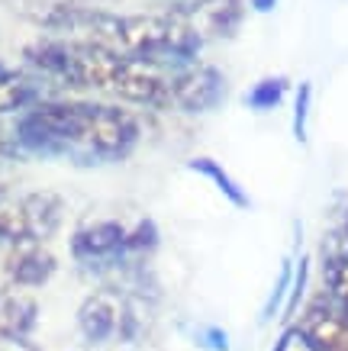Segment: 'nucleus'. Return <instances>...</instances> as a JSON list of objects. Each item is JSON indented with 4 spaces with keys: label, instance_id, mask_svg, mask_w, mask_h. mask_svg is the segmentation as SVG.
Listing matches in <instances>:
<instances>
[{
    "label": "nucleus",
    "instance_id": "f257e3e1",
    "mask_svg": "<svg viewBox=\"0 0 348 351\" xmlns=\"http://www.w3.org/2000/svg\"><path fill=\"white\" fill-rule=\"evenodd\" d=\"M142 126L123 107L87 100H49L16 119V145L39 155H65L81 165L123 161L139 145Z\"/></svg>",
    "mask_w": 348,
    "mask_h": 351
},
{
    "label": "nucleus",
    "instance_id": "f03ea898",
    "mask_svg": "<svg viewBox=\"0 0 348 351\" xmlns=\"http://www.w3.org/2000/svg\"><path fill=\"white\" fill-rule=\"evenodd\" d=\"M49 29L68 32L71 43L97 45L106 52L126 55V58H146L159 64H194V55L203 49V39L190 29V23L178 13H106L91 10L81 3H55L43 16Z\"/></svg>",
    "mask_w": 348,
    "mask_h": 351
},
{
    "label": "nucleus",
    "instance_id": "7ed1b4c3",
    "mask_svg": "<svg viewBox=\"0 0 348 351\" xmlns=\"http://www.w3.org/2000/svg\"><path fill=\"white\" fill-rule=\"evenodd\" d=\"M26 62L39 75L52 77L65 87H84L113 94L139 107L171 110V75L168 64L126 58L84 43H32Z\"/></svg>",
    "mask_w": 348,
    "mask_h": 351
},
{
    "label": "nucleus",
    "instance_id": "20e7f679",
    "mask_svg": "<svg viewBox=\"0 0 348 351\" xmlns=\"http://www.w3.org/2000/svg\"><path fill=\"white\" fill-rule=\"evenodd\" d=\"M78 329L87 345H106L113 339L132 341L139 335V316L129 297L116 287H100L78 309Z\"/></svg>",
    "mask_w": 348,
    "mask_h": 351
},
{
    "label": "nucleus",
    "instance_id": "39448f33",
    "mask_svg": "<svg viewBox=\"0 0 348 351\" xmlns=\"http://www.w3.org/2000/svg\"><path fill=\"white\" fill-rule=\"evenodd\" d=\"M226 97V77L213 64H184L171 75V110L207 113Z\"/></svg>",
    "mask_w": 348,
    "mask_h": 351
},
{
    "label": "nucleus",
    "instance_id": "423d86ee",
    "mask_svg": "<svg viewBox=\"0 0 348 351\" xmlns=\"http://www.w3.org/2000/svg\"><path fill=\"white\" fill-rule=\"evenodd\" d=\"M126 226L116 219H94L71 235V255L87 267H116L129 261Z\"/></svg>",
    "mask_w": 348,
    "mask_h": 351
},
{
    "label": "nucleus",
    "instance_id": "0eeeda50",
    "mask_svg": "<svg viewBox=\"0 0 348 351\" xmlns=\"http://www.w3.org/2000/svg\"><path fill=\"white\" fill-rule=\"evenodd\" d=\"M297 326L319 351H348V306L326 290L306 303Z\"/></svg>",
    "mask_w": 348,
    "mask_h": 351
},
{
    "label": "nucleus",
    "instance_id": "6e6552de",
    "mask_svg": "<svg viewBox=\"0 0 348 351\" xmlns=\"http://www.w3.org/2000/svg\"><path fill=\"white\" fill-rule=\"evenodd\" d=\"M3 274L10 280V287H43L55 274V255L45 248V242H32V239L13 242L7 245V255H3Z\"/></svg>",
    "mask_w": 348,
    "mask_h": 351
},
{
    "label": "nucleus",
    "instance_id": "1a4fd4ad",
    "mask_svg": "<svg viewBox=\"0 0 348 351\" xmlns=\"http://www.w3.org/2000/svg\"><path fill=\"white\" fill-rule=\"evenodd\" d=\"M178 13L190 23V29L207 39H220V36H232L239 20H242V7L239 0H190Z\"/></svg>",
    "mask_w": 348,
    "mask_h": 351
},
{
    "label": "nucleus",
    "instance_id": "9d476101",
    "mask_svg": "<svg viewBox=\"0 0 348 351\" xmlns=\"http://www.w3.org/2000/svg\"><path fill=\"white\" fill-rule=\"evenodd\" d=\"M36 326V300L20 287L0 290V335L26 339Z\"/></svg>",
    "mask_w": 348,
    "mask_h": 351
},
{
    "label": "nucleus",
    "instance_id": "9b49d317",
    "mask_svg": "<svg viewBox=\"0 0 348 351\" xmlns=\"http://www.w3.org/2000/svg\"><path fill=\"white\" fill-rule=\"evenodd\" d=\"M26 216H30V239L32 242H45L62 226L65 203L52 191H32L26 193Z\"/></svg>",
    "mask_w": 348,
    "mask_h": 351
},
{
    "label": "nucleus",
    "instance_id": "f8f14e48",
    "mask_svg": "<svg viewBox=\"0 0 348 351\" xmlns=\"http://www.w3.org/2000/svg\"><path fill=\"white\" fill-rule=\"evenodd\" d=\"M187 168L194 171V174H200V178H207V181L216 187V191L226 197V200L235 206V210H248L252 206V200H248V193L242 191V184L232 178L229 171L222 168L216 158H207V155H200V158H190Z\"/></svg>",
    "mask_w": 348,
    "mask_h": 351
},
{
    "label": "nucleus",
    "instance_id": "ddd939ff",
    "mask_svg": "<svg viewBox=\"0 0 348 351\" xmlns=\"http://www.w3.org/2000/svg\"><path fill=\"white\" fill-rule=\"evenodd\" d=\"M290 94V81L284 75H271V77H262L248 87L245 94V107L255 110V113H268V110H277L284 104V97Z\"/></svg>",
    "mask_w": 348,
    "mask_h": 351
},
{
    "label": "nucleus",
    "instance_id": "4468645a",
    "mask_svg": "<svg viewBox=\"0 0 348 351\" xmlns=\"http://www.w3.org/2000/svg\"><path fill=\"white\" fill-rule=\"evenodd\" d=\"M32 100V84L23 75H16L13 68L0 64V117L16 113V110L30 107Z\"/></svg>",
    "mask_w": 348,
    "mask_h": 351
},
{
    "label": "nucleus",
    "instance_id": "2eb2a0df",
    "mask_svg": "<svg viewBox=\"0 0 348 351\" xmlns=\"http://www.w3.org/2000/svg\"><path fill=\"white\" fill-rule=\"evenodd\" d=\"M294 261L297 258H284V261H281L275 287H271V293H268V300H264V306H262V322H271L275 316L284 313V303H287V297H290V284H294Z\"/></svg>",
    "mask_w": 348,
    "mask_h": 351
},
{
    "label": "nucleus",
    "instance_id": "dca6fc26",
    "mask_svg": "<svg viewBox=\"0 0 348 351\" xmlns=\"http://www.w3.org/2000/svg\"><path fill=\"white\" fill-rule=\"evenodd\" d=\"M155 248H159V226L152 223V219H139L126 232V255L142 258L148 252H155Z\"/></svg>",
    "mask_w": 348,
    "mask_h": 351
},
{
    "label": "nucleus",
    "instance_id": "f3484780",
    "mask_svg": "<svg viewBox=\"0 0 348 351\" xmlns=\"http://www.w3.org/2000/svg\"><path fill=\"white\" fill-rule=\"evenodd\" d=\"M306 280H310V255H300L294 261V284H290V297H287L284 303V322L294 319L297 313H300V306H303V297H306Z\"/></svg>",
    "mask_w": 348,
    "mask_h": 351
},
{
    "label": "nucleus",
    "instance_id": "a211bd4d",
    "mask_svg": "<svg viewBox=\"0 0 348 351\" xmlns=\"http://www.w3.org/2000/svg\"><path fill=\"white\" fill-rule=\"evenodd\" d=\"M310 107H313V84L303 81V84H297V90H294V123H290L294 138L300 145L306 142V129H310Z\"/></svg>",
    "mask_w": 348,
    "mask_h": 351
},
{
    "label": "nucleus",
    "instance_id": "6ab92c4d",
    "mask_svg": "<svg viewBox=\"0 0 348 351\" xmlns=\"http://www.w3.org/2000/svg\"><path fill=\"white\" fill-rule=\"evenodd\" d=\"M271 351H319V348L306 339V332L294 322V326H287V329L277 335V341H275V348Z\"/></svg>",
    "mask_w": 348,
    "mask_h": 351
},
{
    "label": "nucleus",
    "instance_id": "aec40b11",
    "mask_svg": "<svg viewBox=\"0 0 348 351\" xmlns=\"http://www.w3.org/2000/svg\"><path fill=\"white\" fill-rule=\"evenodd\" d=\"M194 341L203 351H229V335L220 326H200V329H194Z\"/></svg>",
    "mask_w": 348,
    "mask_h": 351
},
{
    "label": "nucleus",
    "instance_id": "412c9836",
    "mask_svg": "<svg viewBox=\"0 0 348 351\" xmlns=\"http://www.w3.org/2000/svg\"><path fill=\"white\" fill-rule=\"evenodd\" d=\"M0 351H39L30 339H3L0 335Z\"/></svg>",
    "mask_w": 348,
    "mask_h": 351
},
{
    "label": "nucleus",
    "instance_id": "4be33fe9",
    "mask_svg": "<svg viewBox=\"0 0 348 351\" xmlns=\"http://www.w3.org/2000/svg\"><path fill=\"white\" fill-rule=\"evenodd\" d=\"M248 3H252L255 13H271L277 3H281V0H248Z\"/></svg>",
    "mask_w": 348,
    "mask_h": 351
}]
</instances>
